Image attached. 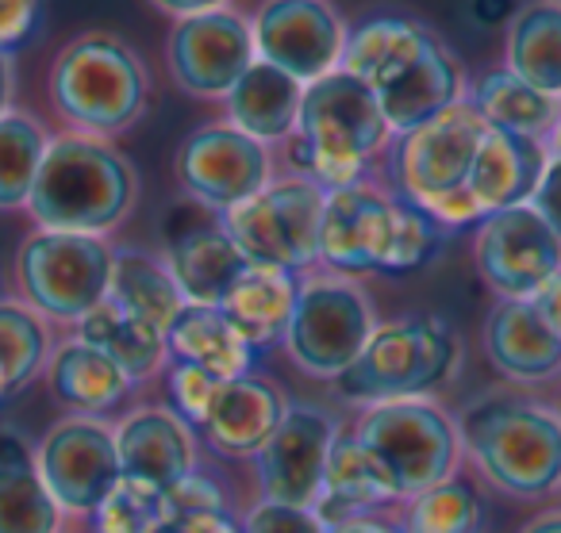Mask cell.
I'll list each match as a JSON object with an SVG mask.
<instances>
[{
    "label": "cell",
    "instance_id": "obj_45",
    "mask_svg": "<svg viewBox=\"0 0 561 533\" xmlns=\"http://www.w3.org/2000/svg\"><path fill=\"white\" fill-rule=\"evenodd\" d=\"M530 303H535V311L546 318V326L561 338V273H553V277L530 296Z\"/></svg>",
    "mask_w": 561,
    "mask_h": 533
},
{
    "label": "cell",
    "instance_id": "obj_35",
    "mask_svg": "<svg viewBox=\"0 0 561 533\" xmlns=\"http://www.w3.org/2000/svg\"><path fill=\"white\" fill-rule=\"evenodd\" d=\"M55 354L47 318L24 300L0 296V403L20 395Z\"/></svg>",
    "mask_w": 561,
    "mask_h": 533
},
{
    "label": "cell",
    "instance_id": "obj_20",
    "mask_svg": "<svg viewBox=\"0 0 561 533\" xmlns=\"http://www.w3.org/2000/svg\"><path fill=\"white\" fill-rule=\"evenodd\" d=\"M289 403L277 384L265 376H234L219 380L204 418L196 422V438L208 441L224 456H254L280 426Z\"/></svg>",
    "mask_w": 561,
    "mask_h": 533
},
{
    "label": "cell",
    "instance_id": "obj_14",
    "mask_svg": "<svg viewBox=\"0 0 561 533\" xmlns=\"http://www.w3.org/2000/svg\"><path fill=\"white\" fill-rule=\"evenodd\" d=\"M250 32L257 62L312 85L339 70L351 24L331 0H262L250 16Z\"/></svg>",
    "mask_w": 561,
    "mask_h": 533
},
{
    "label": "cell",
    "instance_id": "obj_46",
    "mask_svg": "<svg viewBox=\"0 0 561 533\" xmlns=\"http://www.w3.org/2000/svg\"><path fill=\"white\" fill-rule=\"evenodd\" d=\"M328 533H404V530H400V522H392L385 510H377V514L343 518V522L328 525Z\"/></svg>",
    "mask_w": 561,
    "mask_h": 533
},
{
    "label": "cell",
    "instance_id": "obj_18",
    "mask_svg": "<svg viewBox=\"0 0 561 533\" xmlns=\"http://www.w3.org/2000/svg\"><path fill=\"white\" fill-rule=\"evenodd\" d=\"M119 472L135 484L170 491L196 472V430L173 407H139L116 422Z\"/></svg>",
    "mask_w": 561,
    "mask_h": 533
},
{
    "label": "cell",
    "instance_id": "obj_31",
    "mask_svg": "<svg viewBox=\"0 0 561 533\" xmlns=\"http://www.w3.org/2000/svg\"><path fill=\"white\" fill-rule=\"evenodd\" d=\"M504 70L561 101V0L519 4L504 35Z\"/></svg>",
    "mask_w": 561,
    "mask_h": 533
},
{
    "label": "cell",
    "instance_id": "obj_34",
    "mask_svg": "<svg viewBox=\"0 0 561 533\" xmlns=\"http://www.w3.org/2000/svg\"><path fill=\"white\" fill-rule=\"evenodd\" d=\"M108 300L119 303L124 311H131V315H139L142 323H150L162 334L170 331V323L185 308V296L173 285L165 262L147 254V250H116Z\"/></svg>",
    "mask_w": 561,
    "mask_h": 533
},
{
    "label": "cell",
    "instance_id": "obj_17",
    "mask_svg": "<svg viewBox=\"0 0 561 533\" xmlns=\"http://www.w3.org/2000/svg\"><path fill=\"white\" fill-rule=\"evenodd\" d=\"M339 426L320 407H289L280 426L254 453L257 491L265 502H289V507H316L328 468L331 441Z\"/></svg>",
    "mask_w": 561,
    "mask_h": 533
},
{
    "label": "cell",
    "instance_id": "obj_25",
    "mask_svg": "<svg viewBox=\"0 0 561 533\" xmlns=\"http://www.w3.org/2000/svg\"><path fill=\"white\" fill-rule=\"evenodd\" d=\"M300 277L289 269H270V265H247L231 292L224 296L219 311L231 318V326L257 349L280 346L289 331L293 308H297Z\"/></svg>",
    "mask_w": 561,
    "mask_h": 533
},
{
    "label": "cell",
    "instance_id": "obj_48",
    "mask_svg": "<svg viewBox=\"0 0 561 533\" xmlns=\"http://www.w3.org/2000/svg\"><path fill=\"white\" fill-rule=\"evenodd\" d=\"M12 93H16V55L0 50V116L12 112Z\"/></svg>",
    "mask_w": 561,
    "mask_h": 533
},
{
    "label": "cell",
    "instance_id": "obj_42",
    "mask_svg": "<svg viewBox=\"0 0 561 533\" xmlns=\"http://www.w3.org/2000/svg\"><path fill=\"white\" fill-rule=\"evenodd\" d=\"M43 24V0H0V50L16 55Z\"/></svg>",
    "mask_w": 561,
    "mask_h": 533
},
{
    "label": "cell",
    "instance_id": "obj_23",
    "mask_svg": "<svg viewBox=\"0 0 561 533\" xmlns=\"http://www.w3.org/2000/svg\"><path fill=\"white\" fill-rule=\"evenodd\" d=\"M546 158H550L546 142L489 127L481 147H477L473 170H469V181H466L469 196L477 200L481 216L530 204V196H535V188H538V177H542V170H546Z\"/></svg>",
    "mask_w": 561,
    "mask_h": 533
},
{
    "label": "cell",
    "instance_id": "obj_51",
    "mask_svg": "<svg viewBox=\"0 0 561 533\" xmlns=\"http://www.w3.org/2000/svg\"><path fill=\"white\" fill-rule=\"evenodd\" d=\"M546 150H550V154H561V108H558V119H553L550 139H546Z\"/></svg>",
    "mask_w": 561,
    "mask_h": 533
},
{
    "label": "cell",
    "instance_id": "obj_41",
    "mask_svg": "<svg viewBox=\"0 0 561 533\" xmlns=\"http://www.w3.org/2000/svg\"><path fill=\"white\" fill-rule=\"evenodd\" d=\"M201 514H227L224 491L201 472H188L185 479L165 491V518H201Z\"/></svg>",
    "mask_w": 561,
    "mask_h": 533
},
{
    "label": "cell",
    "instance_id": "obj_16",
    "mask_svg": "<svg viewBox=\"0 0 561 533\" xmlns=\"http://www.w3.org/2000/svg\"><path fill=\"white\" fill-rule=\"evenodd\" d=\"M473 265L496 300H530L561 273V239L530 204L492 211L477 223Z\"/></svg>",
    "mask_w": 561,
    "mask_h": 533
},
{
    "label": "cell",
    "instance_id": "obj_28",
    "mask_svg": "<svg viewBox=\"0 0 561 533\" xmlns=\"http://www.w3.org/2000/svg\"><path fill=\"white\" fill-rule=\"evenodd\" d=\"M47 384L50 395L78 415H104L135 392V384L119 372V364L78 334L55 346L47 361Z\"/></svg>",
    "mask_w": 561,
    "mask_h": 533
},
{
    "label": "cell",
    "instance_id": "obj_30",
    "mask_svg": "<svg viewBox=\"0 0 561 533\" xmlns=\"http://www.w3.org/2000/svg\"><path fill=\"white\" fill-rule=\"evenodd\" d=\"M62 507L50 499L35 453L16 430H0V533H58Z\"/></svg>",
    "mask_w": 561,
    "mask_h": 533
},
{
    "label": "cell",
    "instance_id": "obj_13",
    "mask_svg": "<svg viewBox=\"0 0 561 533\" xmlns=\"http://www.w3.org/2000/svg\"><path fill=\"white\" fill-rule=\"evenodd\" d=\"M35 468L62 514H96L112 487L124 479L116 449V426L96 415H70L43 433Z\"/></svg>",
    "mask_w": 561,
    "mask_h": 533
},
{
    "label": "cell",
    "instance_id": "obj_38",
    "mask_svg": "<svg viewBox=\"0 0 561 533\" xmlns=\"http://www.w3.org/2000/svg\"><path fill=\"white\" fill-rule=\"evenodd\" d=\"M165 522V491L135 479H119L96 507L93 533H154Z\"/></svg>",
    "mask_w": 561,
    "mask_h": 533
},
{
    "label": "cell",
    "instance_id": "obj_1",
    "mask_svg": "<svg viewBox=\"0 0 561 533\" xmlns=\"http://www.w3.org/2000/svg\"><path fill=\"white\" fill-rule=\"evenodd\" d=\"M443 227L374 177L328 193L320 223V265L339 277H408L420 273L446 242Z\"/></svg>",
    "mask_w": 561,
    "mask_h": 533
},
{
    "label": "cell",
    "instance_id": "obj_44",
    "mask_svg": "<svg viewBox=\"0 0 561 533\" xmlns=\"http://www.w3.org/2000/svg\"><path fill=\"white\" fill-rule=\"evenodd\" d=\"M154 533H239L231 514H201V518H165Z\"/></svg>",
    "mask_w": 561,
    "mask_h": 533
},
{
    "label": "cell",
    "instance_id": "obj_27",
    "mask_svg": "<svg viewBox=\"0 0 561 533\" xmlns=\"http://www.w3.org/2000/svg\"><path fill=\"white\" fill-rule=\"evenodd\" d=\"M400 502V495L392 491V484L385 479V472L374 464V456L358 445L351 430H339L331 441L328 468H323V487H320V518L328 525L343 522V518L358 514H377V510Z\"/></svg>",
    "mask_w": 561,
    "mask_h": 533
},
{
    "label": "cell",
    "instance_id": "obj_5",
    "mask_svg": "<svg viewBox=\"0 0 561 533\" xmlns=\"http://www.w3.org/2000/svg\"><path fill=\"white\" fill-rule=\"evenodd\" d=\"M461 449L496 491L538 499L561 484V415L527 399H481L461 418Z\"/></svg>",
    "mask_w": 561,
    "mask_h": 533
},
{
    "label": "cell",
    "instance_id": "obj_43",
    "mask_svg": "<svg viewBox=\"0 0 561 533\" xmlns=\"http://www.w3.org/2000/svg\"><path fill=\"white\" fill-rule=\"evenodd\" d=\"M530 208L546 219L553 234L561 239V154H550L546 158V170L538 177V188L530 196Z\"/></svg>",
    "mask_w": 561,
    "mask_h": 533
},
{
    "label": "cell",
    "instance_id": "obj_50",
    "mask_svg": "<svg viewBox=\"0 0 561 533\" xmlns=\"http://www.w3.org/2000/svg\"><path fill=\"white\" fill-rule=\"evenodd\" d=\"M519 533H561V510H550V514H538L523 525Z\"/></svg>",
    "mask_w": 561,
    "mask_h": 533
},
{
    "label": "cell",
    "instance_id": "obj_10",
    "mask_svg": "<svg viewBox=\"0 0 561 533\" xmlns=\"http://www.w3.org/2000/svg\"><path fill=\"white\" fill-rule=\"evenodd\" d=\"M116 250L96 234L32 231L16 254V285L43 318L78 326L108 300Z\"/></svg>",
    "mask_w": 561,
    "mask_h": 533
},
{
    "label": "cell",
    "instance_id": "obj_15",
    "mask_svg": "<svg viewBox=\"0 0 561 533\" xmlns=\"http://www.w3.org/2000/svg\"><path fill=\"white\" fill-rule=\"evenodd\" d=\"M254 62L257 55L250 20L231 4L173 20V32L165 39V70L173 85L201 101H224Z\"/></svg>",
    "mask_w": 561,
    "mask_h": 533
},
{
    "label": "cell",
    "instance_id": "obj_2",
    "mask_svg": "<svg viewBox=\"0 0 561 533\" xmlns=\"http://www.w3.org/2000/svg\"><path fill=\"white\" fill-rule=\"evenodd\" d=\"M389 142L392 127L374 89L354 73L335 70L305 85L297 131L285 142V158L289 173L316 181L323 193H335L366 181Z\"/></svg>",
    "mask_w": 561,
    "mask_h": 533
},
{
    "label": "cell",
    "instance_id": "obj_29",
    "mask_svg": "<svg viewBox=\"0 0 561 533\" xmlns=\"http://www.w3.org/2000/svg\"><path fill=\"white\" fill-rule=\"evenodd\" d=\"M431 39H435V32L423 20L408 16V12H374V16L358 20L351 27L339 70L354 73L369 89H377L400 66L412 62Z\"/></svg>",
    "mask_w": 561,
    "mask_h": 533
},
{
    "label": "cell",
    "instance_id": "obj_36",
    "mask_svg": "<svg viewBox=\"0 0 561 533\" xmlns=\"http://www.w3.org/2000/svg\"><path fill=\"white\" fill-rule=\"evenodd\" d=\"M47 147L50 135L35 116L16 108L0 116V211L27 208Z\"/></svg>",
    "mask_w": 561,
    "mask_h": 533
},
{
    "label": "cell",
    "instance_id": "obj_9",
    "mask_svg": "<svg viewBox=\"0 0 561 533\" xmlns=\"http://www.w3.org/2000/svg\"><path fill=\"white\" fill-rule=\"evenodd\" d=\"M323 204L328 193L316 181L285 173L247 204L224 211L219 223L250 265H270V269H289L305 277L320 265Z\"/></svg>",
    "mask_w": 561,
    "mask_h": 533
},
{
    "label": "cell",
    "instance_id": "obj_33",
    "mask_svg": "<svg viewBox=\"0 0 561 533\" xmlns=\"http://www.w3.org/2000/svg\"><path fill=\"white\" fill-rule=\"evenodd\" d=\"M466 101L477 108V116L484 119V127L496 131L527 135V139L546 142L553 131L561 101L538 93L535 85H527L523 78H515L512 70H489L466 89Z\"/></svg>",
    "mask_w": 561,
    "mask_h": 533
},
{
    "label": "cell",
    "instance_id": "obj_21",
    "mask_svg": "<svg viewBox=\"0 0 561 533\" xmlns=\"http://www.w3.org/2000/svg\"><path fill=\"white\" fill-rule=\"evenodd\" d=\"M481 341L489 364L512 384H542L561 372V338L530 300H496Z\"/></svg>",
    "mask_w": 561,
    "mask_h": 533
},
{
    "label": "cell",
    "instance_id": "obj_4",
    "mask_svg": "<svg viewBox=\"0 0 561 533\" xmlns=\"http://www.w3.org/2000/svg\"><path fill=\"white\" fill-rule=\"evenodd\" d=\"M47 96L70 131L112 139L131 131L147 112L150 70L119 35L81 32L50 62Z\"/></svg>",
    "mask_w": 561,
    "mask_h": 533
},
{
    "label": "cell",
    "instance_id": "obj_8",
    "mask_svg": "<svg viewBox=\"0 0 561 533\" xmlns=\"http://www.w3.org/2000/svg\"><path fill=\"white\" fill-rule=\"evenodd\" d=\"M374 331L377 315L366 288L354 277L320 269L300 277L297 308L280 346L305 376L335 384L358 361Z\"/></svg>",
    "mask_w": 561,
    "mask_h": 533
},
{
    "label": "cell",
    "instance_id": "obj_7",
    "mask_svg": "<svg viewBox=\"0 0 561 533\" xmlns=\"http://www.w3.org/2000/svg\"><path fill=\"white\" fill-rule=\"evenodd\" d=\"M461 364L458 334L435 315H412L377 323L358 361L335 380L343 399L385 403L420 399L450 384Z\"/></svg>",
    "mask_w": 561,
    "mask_h": 533
},
{
    "label": "cell",
    "instance_id": "obj_39",
    "mask_svg": "<svg viewBox=\"0 0 561 533\" xmlns=\"http://www.w3.org/2000/svg\"><path fill=\"white\" fill-rule=\"evenodd\" d=\"M216 387H219V380L211 376V372L196 369V364H181V361L165 364V395H170V407L178 410L193 430L204 418V410H208Z\"/></svg>",
    "mask_w": 561,
    "mask_h": 533
},
{
    "label": "cell",
    "instance_id": "obj_6",
    "mask_svg": "<svg viewBox=\"0 0 561 533\" xmlns=\"http://www.w3.org/2000/svg\"><path fill=\"white\" fill-rule=\"evenodd\" d=\"M351 433L374 456L400 502L458 476L461 430L431 395L366 403Z\"/></svg>",
    "mask_w": 561,
    "mask_h": 533
},
{
    "label": "cell",
    "instance_id": "obj_3",
    "mask_svg": "<svg viewBox=\"0 0 561 533\" xmlns=\"http://www.w3.org/2000/svg\"><path fill=\"white\" fill-rule=\"evenodd\" d=\"M139 177L112 139L62 131L50 135L47 158L27 196V216L43 231L108 239L135 208Z\"/></svg>",
    "mask_w": 561,
    "mask_h": 533
},
{
    "label": "cell",
    "instance_id": "obj_12",
    "mask_svg": "<svg viewBox=\"0 0 561 533\" xmlns=\"http://www.w3.org/2000/svg\"><path fill=\"white\" fill-rule=\"evenodd\" d=\"M173 177L196 208L224 216L262 193L277 173H273V150L265 142L219 119L181 139L173 154Z\"/></svg>",
    "mask_w": 561,
    "mask_h": 533
},
{
    "label": "cell",
    "instance_id": "obj_11",
    "mask_svg": "<svg viewBox=\"0 0 561 533\" xmlns=\"http://www.w3.org/2000/svg\"><path fill=\"white\" fill-rule=\"evenodd\" d=\"M484 131L489 127L477 108L461 101L415 131L397 135L385 150V188L420 208L461 193Z\"/></svg>",
    "mask_w": 561,
    "mask_h": 533
},
{
    "label": "cell",
    "instance_id": "obj_26",
    "mask_svg": "<svg viewBox=\"0 0 561 533\" xmlns=\"http://www.w3.org/2000/svg\"><path fill=\"white\" fill-rule=\"evenodd\" d=\"M165 349L170 361L196 364L216 380L250 376L257 364V349L234 331L231 318L219 308H201V303L181 308V315L165 331Z\"/></svg>",
    "mask_w": 561,
    "mask_h": 533
},
{
    "label": "cell",
    "instance_id": "obj_19",
    "mask_svg": "<svg viewBox=\"0 0 561 533\" xmlns=\"http://www.w3.org/2000/svg\"><path fill=\"white\" fill-rule=\"evenodd\" d=\"M385 119L392 127V139L423 127L427 119L443 116L446 108L466 101V78H461L458 58L450 55L443 39H431L412 62L400 66L392 78L374 89Z\"/></svg>",
    "mask_w": 561,
    "mask_h": 533
},
{
    "label": "cell",
    "instance_id": "obj_32",
    "mask_svg": "<svg viewBox=\"0 0 561 533\" xmlns=\"http://www.w3.org/2000/svg\"><path fill=\"white\" fill-rule=\"evenodd\" d=\"M78 338H85L89 346H96L104 357L119 364L131 384H147L158 372H165L170 364V349H165V334L154 331L150 323H142L139 315L124 311L119 303L104 300L96 311H89L78 326Z\"/></svg>",
    "mask_w": 561,
    "mask_h": 533
},
{
    "label": "cell",
    "instance_id": "obj_47",
    "mask_svg": "<svg viewBox=\"0 0 561 533\" xmlns=\"http://www.w3.org/2000/svg\"><path fill=\"white\" fill-rule=\"evenodd\" d=\"M158 12L173 20H185V16H201V12H211V9H227L231 0H150Z\"/></svg>",
    "mask_w": 561,
    "mask_h": 533
},
{
    "label": "cell",
    "instance_id": "obj_40",
    "mask_svg": "<svg viewBox=\"0 0 561 533\" xmlns=\"http://www.w3.org/2000/svg\"><path fill=\"white\" fill-rule=\"evenodd\" d=\"M239 533H328V522L316 507H289V502L257 499L242 518Z\"/></svg>",
    "mask_w": 561,
    "mask_h": 533
},
{
    "label": "cell",
    "instance_id": "obj_37",
    "mask_svg": "<svg viewBox=\"0 0 561 533\" xmlns=\"http://www.w3.org/2000/svg\"><path fill=\"white\" fill-rule=\"evenodd\" d=\"M481 495L469 479L450 476L427 491L404 499L400 530L404 533H477L481 530Z\"/></svg>",
    "mask_w": 561,
    "mask_h": 533
},
{
    "label": "cell",
    "instance_id": "obj_24",
    "mask_svg": "<svg viewBox=\"0 0 561 533\" xmlns=\"http://www.w3.org/2000/svg\"><path fill=\"white\" fill-rule=\"evenodd\" d=\"M300 101H305V85L289 73H280L270 62H254L234 89L224 96L227 124L239 127L242 135L265 142V147H285L297 131Z\"/></svg>",
    "mask_w": 561,
    "mask_h": 533
},
{
    "label": "cell",
    "instance_id": "obj_22",
    "mask_svg": "<svg viewBox=\"0 0 561 533\" xmlns=\"http://www.w3.org/2000/svg\"><path fill=\"white\" fill-rule=\"evenodd\" d=\"M162 262L185 303H201V308H219L239 273L250 265L231 242V234L224 231L219 216H208L204 223H188L185 231L170 234Z\"/></svg>",
    "mask_w": 561,
    "mask_h": 533
},
{
    "label": "cell",
    "instance_id": "obj_49",
    "mask_svg": "<svg viewBox=\"0 0 561 533\" xmlns=\"http://www.w3.org/2000/svg\"><path fill=\"white\" fill-rule=\"evenodd\" d=\"M473 12L484 20V24H492V20L507 16V12H512V4H507V0H473ZM512 16H515V12H512Z\"/></svg>",
    "mask_w": 561,
    "mask_h": 533
}]
</instances>
